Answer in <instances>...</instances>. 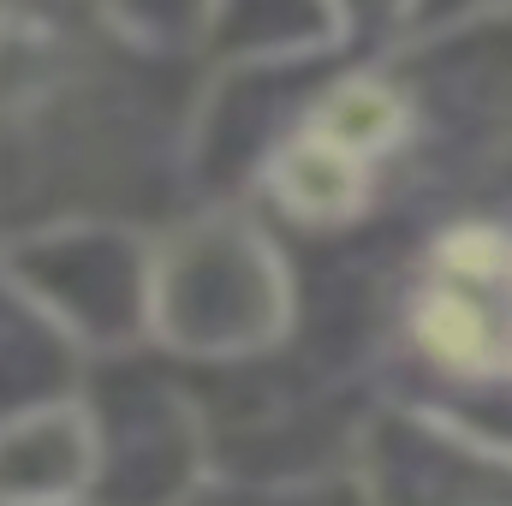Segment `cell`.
Masks as SVG:
<instances>
[{
    "label": "cell",
    "mask_w": 512,
    "mask_h": 506,
    "mask_svg": "<svg viewBox=\"0 0 512 506\" xmlns=\"http://www.w3.org/2000/svg\"><path fill=\"white\" fill-rule=\"evenodd\" d=\"M423 316L447 352L512 370V245H471L441 262Z\"/></svg>",
    "instance_id": "1"
}]
</instances>
